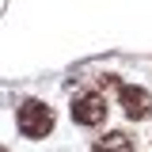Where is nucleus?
<instances>
[{"label":"nucleus","instance_id":"obj_1","mask_svg":"<svg viewBox=\"0 0 152 152\" xmlns=\"http://www.w3.org/2000/svg\"><path fill=\"white\" fill-rule=\"evenodd\" d=\"M15 126L23 137H46V133L53 129V110L46 107V103H38V99H27V103H19V114H15Z\"/></svg>","mask_w":152,"mask_h":152},{"label":"nucleus","instance_id":"obj_2","mask_svg":"<svg viewBox=\"0 0 152 152\" xmlns=\"http://www.w3.org/2000/svg\"><path fill=\"white\" fill-rule=\"evenodd\" d=\"M107 95H99V91H84V95H76L72 99V122L76 126H103L107 122Z\"/></svg>","mask_w":152,"mask_h":152},{"label":"nucleus","instance_id":"obj_3","mask_svg":"<svg viewBox=\"0 0 152 152\" xmlns=\"http://www.w3.org/2000/svg\"><path fill=\"white\" fill-rule=\"evenodd\" d=\"M118 99H122V110L129 114L133 122L148 118V110H152V95L145 91V88H133V84H118Z\"/></svg>","mask_w":152,"mask_h":152},{"label":"nucleus","instance_id":"obj_4","mask_svg":"<svg viewBox=\"0 0 152 152\" xmlns=\"http://www.w3.org/2000/svg\"><path fill=\"white\" fill-rule=\"evenodd\" d=\"M91 152H137V145H133V137H129V133L110 129V133H103V137L91 145Z\"/></svg>","mask_w":152,"mask_h":152}]
</instances>
